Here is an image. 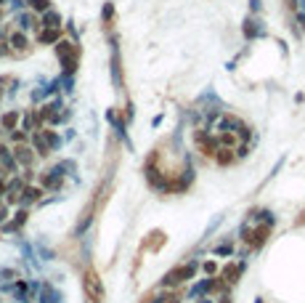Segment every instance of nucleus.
<instances>
[{
	"label": "nucleus",
	"instance_id": "nucleus-1",
	"mask_svg": "<svg viewBox=\"0 0 305 303\" xmlns=\"http://www.w3.org/2000/svg\"><path fill=\"white\" fill-rule=\"evenodd\" d=\"M32 144H35V152H38L40 157H48L51 149L58 144V136L51 131V128H40V131L32 133Z\"/></svg>",
	"mask_w": 305,
	"mask_h": 303
},
{
	"label": "nucleus",
	"instance_id": "nucleus-2",
	"mask_svg": "<svg viewBox=\"0 0 305 303\" xmlns=\"http://www.w3.org/2000/svg\"><path fill=\"white\" fill-rule=\"evenodd\" d=\"M56 53H58V59H61V64H64V72H75L77 59H80L77 45L72 40H58L56 43Z\"/></svg>",
	"mask_w": 305,
	"mask_h": 303
},
{
	"label": "nucleus",
	"instance_id": "nucleus-3",
	"mask_svg": "<svg viewBox=\"0 0 305 303\" xmlns=\"http://www.w3.org/2000/svg\"><path fill=\"white\" fill-rule=\"evenodd\" d=\"M194 138H196V149L202 152V157L215 160L218 149H220V144H218V136L207 133V131H196V133H194Z\"/></svg>",
	"mask_w": 305,
	"mask_h": 303
},
{
	"label": "nucleus",
	"instance_id": "nucleus-4",
	"mask_svg": "<svg viewBox=\"0 0 305 303\" xmlns=\"http://www.w3.org/2000/svg\"><path fill=\"white\" fill-rule=\"evenodd\" d=\"M8 48H11V53H16V56L29 53V40H27L24 29H8Z\"/></svg>",
	"mask_w": 305,
	"mask_h": 303
},
{
	"label": "nucleus",
	"instance_id": "nucleus-5",
	"mask_svg": "<svg viewBox=\"0 0 305 303\" xmlns=\"http://www.w3.org/2000/svg\"><path fill=\"white\" fill-rule=\"evenodd\" d=\"M191 274H194V263H181L165 277V285H170V287L181 285V282H186V279H191Z\"/></svg>",
	"mask_w": 305,
	"mask_h": 303
},
{
	"label": "nucleus",
	"instance_id": "nucleus-6",
	"mask_svg": "<svg viewBox=\"0 0 305 303\" xmlns=\"http://www.w3.org/2000/svg\"><path fill=\"white\" fill-rule=\"evenodd\" d=\"M11 155H14V160L19 162V165L32 168V165H35V157H38V152H35L32 146H27V144H16Z\"/></svg>",
	"mask_w": 305,
	"mask_h": 303
},
{
	"label": "nucleus",
	"instance_id": "nucleus-7",
	"mask_svg": "<svg viewBox=\"0 0 305 303\" xmlns=\"http://www.w3.org/2000/svg\"><path fill=\"white\" fill-rule=\"evenodd\" d=\"M85 290H88V295L93 298V303H104V287H101V279L96 277V271L85 274Z\"/></svg>",
	"mask_w": 305,
	"mask_h": 303
},
{
	"label": "nucleus",
	"instance_id": "nucleus-8",
	"mask_svg": "<svg viewBox=\"0 0 305 303\" xmlns=\"http://www.w3.org/2000/svg\"><path fill=\"white\" fill-rule=\"evenodd\" d=\"M239 157H236V149H228V146H220L218 149V155H215V162L220 168H228V165H233Z\"/></svg>",
	"mask_w": 305,
	"mask_h": 303
},
{
	"label": "nucleus",
	"instance_id": "nucleus-9",
	"mask_svg": "<svg viewBox=\"0 0 305 303\" xmlns=\"http://www.w3.org/2000/svg\"><path fill=\"white\" fill-rule=\"evenodd\" d=\"M19 120H21V114H19V109H11V112H6V114H0V128L3 131H16V125H19Z\"/></svg>",
	"mask_w": 305,
	"mask_h": 303
},
{
	"label": "nucleus",
	"instance_id": "nucleus-10",
	"mask_svg": "<svg viewBox=\"0 0 305 303\" xmlns=\"http://www.w3.org/2000/svg\"><path fill=\"white\" fill-rule=\"evenodd\" d=\"M58 32H61V29H56V27H40L38 29V43H43V45L58 43Z\"/></svg>",
	"mask_w": 305,
	"mask_h": 303
},
{
	"label": "nucleus",
	"instance_id": "nucleus-11",
	"mask_svg": "<svg viewBox=\"0 0 305 303\" xmlns=\"http://www.w3.org/2000/svg\"><path fill=\"white\" fill-rule=\"evenodd\" d=\"M215 136H218V144H220V146H228V149H236V146L242 144L239 136L233 133V131H218Z\"/></svg>",
	"mask_w": 305,
	"mask_h": 303
},
{
	"label": "nucleus",
	"instance_id": "nucleus-12",
	"mask_svg": "<svg viewBox=\"0 0 305 303\" xmlns=\"http://www.w3.org/2000/svg\"><path fill=\"white\" fill-rule=\"evenodd\" d=\"M239 274H242V263H228L226 269H223V279H226V285H233Z\"/></svg>",
	"mask_w": 305,
	"mask_h": 303
},
{
	"label": "nucleus",
	"instance_id": "nucleus-13",
	"mask_svg": "<svg viewBox=\"0 0 305 303\" xmlns=\"http://www.w3.org/2000/svg\"><path fill=\"white\" fill-rule=\"evenodd\" d=\"M40 27H56V29H61V16H58L56 11H48V14H43V19H40Z\"/></svg>",
	"mask_w": 305,
	"mask_h": 303
},
{
	"label": "nucleus",
	"instance_id": "nucleus-14",
	"mask_svg": "<svg viewBox=\"0 0 305 303\" xmlns=\"http://www.w3.org/2000/svg\"><path fill=\"white\" fill-rule=\"evenodd\" d=\"M27 6L32 11H40V14H48L51 11V0H27Z\"/></svg>",
	"mask_w": 305,
	"mask_h": 303
},
{
	"label": "nucleus",
	"instance_id": "nucleus-15",
	"mask_svg": "<svg viewBox=\"0 0 305 303\" xmlns=\"http://www.w3.org/2000/svg\"><path fill=\"white\" fill-rule=\"evenodd\" d=\"M247 155H250V144H239L236 146V157L242 160V157H247Z\"/></svg>",
	"mask_w": 305,
	"mask_h": 303
},
{
	"label": "nucleus",
	"instance_id": "nucleus-16",
	"mask_svg": "<svg viewBox=\"0 0 305 303\" xmlns=\"http://www.w3.org/2000/svg\"><path fill=\"white\" fill-rule=\"evenodd\" d=\"M159 242H162V234H159V231H154L151 239H149V248H159Z\"/></svg>",
	"mask_w": 305,
	"mask_h": 303
},
{
	"label": "nucleus",
	"instance_id": "nucleus-17",
	"mask_svg": "<svg viewBox=\"0 0 305 303\" xmlns=\"http://www.w3.org/2000/svg\"><path fill=\"white\" fill-rule=\"evenodd\" d=\"M8 194V178H0V197Z\"/></svg>",
	"mask_w": 305,
	"mask_h": 303
},
{
	"label": "nucleus",
	"instance_id": "nucleus-18",
	"mask_svg": "<svg viewBox=\"0 0 305 303\" xmlns=\"http://www.w3.org/2000/svg\"><path fill=\"white\" fill-rule=\"evenodd\" d=\"M215 269H218V266H215L213 261H207V263H205V271H207V274H215Z\"/></svg>",
	"mask_w": 305,
	"mask_h": 303
},
{
	"label": "nucleus",
	"instance_id": "nucleus-19",
	"mask_svg": "<svg viewBox=\"0 0 305 303\" xmlns=\"http://www.w3.org/2000/svg\"><path fill=\"white\" fill-rule=\"evenodd\" d=\"M6 83H8V77H6V80H0V99H3V93H6V88H3Z\"/></svg>",
	"mask_w": 305,
	"mask_h": 303
},
{
	"label": "nucleus",
	"instance_id": "nucleus-20",
	"mask_svg": "<svg viewBox=\"0 0 305 303\" xmlns=\"http://www.w3.org/2000/svg\"><path fill=\"white\" fill-rule=\"evenodd\" d=\"M3 216H6V207H3V205H0V218H3Z\"/></svg>",
	"mask_w": 305,
	"mask_h": 303
},
{
	"label": "nucleus",
	"instance_id": "nucleus-21",
	"mask_svg": "<svg viewBox=\"0 0 305 303\" xmlns=\"http://www.w3.org/2000/svg\"><path fill=\"white\" fill-rule=\"evenodd\" d=\"M0 19H3V6H0Z\"/></svg>",
	"mask_w": 305,
	"mask_h": 303
}]
</instances>
